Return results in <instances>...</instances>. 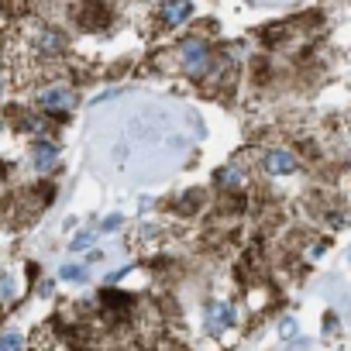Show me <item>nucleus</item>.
<instances>
[{"label":"nucleus","mask_w":351,"mask_h":351,"mask_svg":"<svg viewBox=\"0 0 351 351\" xmlns=\"http://www.w3.org/2000/svg\"><path fill=\"white\" fill-rule=\"evenodd\" d=\"M234 324V306L231 303H210L207 306V327L210 334H224Z\"/></svg>","instance_id":"423d86ee"},{"label":"nucleus","mask_w":351,"mask_h":351,"mask_svg":"<svg viewBox=\"0 0 351 351\" xmlns=\"http://www.w3.org/2000/svg\"><path fill=\"white\" fill-rule=\"evenodd\" d=\"M38 104H42V110H52V114H62V110H69L73 104H76V93L69 90V86H45L42 93H38Z\"/></svg>","instance_id":"f03ea898"},{"label":"nucleus","mask_w":351,"mask_h":351,"mask_svg":"<svg viewBox=\"0 0 351 351\" xmlns=\"http://www.w3.org/2000/svg\"><path fill=\"white\" fill-rule=\"evenodd\" d=\"M117 224H121V217H117V214H110V217H107V221H104L100 228H104V231H114Z\"/></svg>","instance_id":"ddd939ff"},{"label":"nucleus","mask_w":351,"mask_h":351,"mask_svg":"<svg viewBox=\"0 0 351 351\" xmlns=\"http://www.w3.org/2000/svg\"><path fill=\"white\" fill-rule=\"evenodd\" d=\"M0 128H4V121H0Z\"/></svg>","instance_id":"4468645a"},{"label":"nucleus","mask_w":351,"mask_h":351,"mask_svg":"<svg viewBox=\"0 0 351 351\" xmlns=\"http://www.w3.org/2000/svg\"><path fill=\"white\" fill-rule=\"evenodd\" d=\"M56 158H59V145H56V141H38V145H35V152H32V162H35V169H38V172L52 169V165H56Z\"/></svg>","instance_id":"0eeeda50"},{"label":"nucleus","mask_w":351,"mask_h":351,"mask_svg":"<svg viewBox=\"0 0 351 351\" xmlns=\"http://www.w3.org/2000/svg\"><path fill=\"white\" fill-rule=\"evenodd\" d=\"M18 128H21V131H35V134H38V131H45V121H42V117H35V114H21V124H18Z\"/></svg>","instance_id":"1a4fd4ad"},{"label":"nucleus","mask_w":351,"mask_h":351,"mask_svg":"<svg viewBox=\"0 0 351 351\" xmlns=\"http://www.w3.org/2000/svg\"><path fill=\"white\" fill-rule=\"evenodd\" d=\"M32 45H35V52H38V56H45V59H52V56H62V52H66V38H62L56 28H38V32H35V38H32Z\"/></svg>","instance_id":"7ed1b4c3"},{"label":"nucleus","mask_w":351,"mask_h":351,"mask_svg":"<svg viewBox=\"0 0 351 351\" xmlns=\"http://www.w3.org/2000/svg\"><path fill=\"white\" fill-rule=\"evenodd\" d=\"M296 165H300V158L289 148H272L265 155V172L269 176H289V172H296Z\"/></svg>","instance_id":"39448f33"},{"label":"nucleus","mask_w":351,"mask_h":351,"mask_svg":"<svg viewBox=\"0 0 351 351\" xmlns=\"http://www.w3.org/2000/svg\"><path fill=\"white\" fill-rule=\"evenodd\" d=\"M62 279H83V269L80 265H62Z\"/></svg>","instance_id":"9b49d317"},{"label":"nucleus","mask_w":351,"mask_h":351,"mask_svg":"<svg viewBox=\"0 0 351 351\" xmlns=\"http://www.w3.org/2000/svg\"><path fill=\"white\" fill-rule=\"evenodd\" d=\"M21 334H0V351H21Z\"/></svg>","instance_id":"9d476101"},{"label":"nucleus","mask_w":351,"mask_h":351,"mask_svg":"<svg viewBox=\"0 0 351 351\" xmlns=\"http://www.w3.org/2000/svg\"><path fill=\"white\" fill-rule=\"evenodd\" d=\"M90 241H93V231H86V234H80V238H76V241H73V248H76V252H80V248H86V245H90Z\"/></svg>","instance_id":"f8f14e48"},{"label":"nucleus","mask_w":351,"mask_h":351,"mask_svg":"<svg viewBox=\"0 0 351 351\" xmlns=\"http://www.w3.org/2000/svg\"><path fill=\"white\" fill-rule=\"evenodd\" d=\"M190 14H193V4H190V0H165L162 11H158V18H162L165 28H180L183 21H190Z\"/></svg>","instance_id":"20e7f679"},{"label":"nucleus","mask_w":351,"mask_h":351,"mask_svg":"<svg viewBox=\"0 0 351 351\" xmlns=\"http://www.w3.org/2000/svg\"><path fill=\"white\" fill-rule=\"evenodd\" d=\"M217 183H221V186H241V169H234V165L221 169V172H217Z\"/></svg>","instance_id":"6e6552de"},{"label":"nucleus","mask_w":351,"mask_h":351,"mask_svg":"<svg viewBox=\"0 0 351 351\" xmlns=\"http://www.w3.org/2000/svg\"><path fill=\"white\" fill-rule=\"evenodd\" d=\"M180 56H183V73L190 80H200L207 69H210V45L200 38V35H190L183 45H180Z\"/></svg>","instance_id":"f257e3e1"}]
</instances>
